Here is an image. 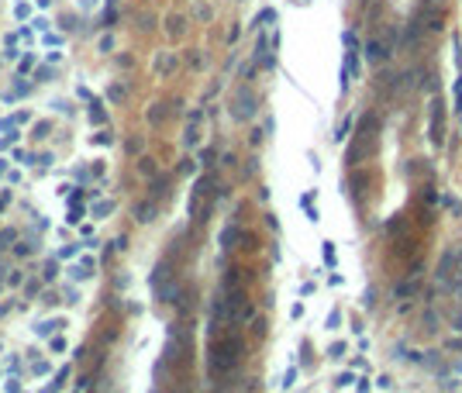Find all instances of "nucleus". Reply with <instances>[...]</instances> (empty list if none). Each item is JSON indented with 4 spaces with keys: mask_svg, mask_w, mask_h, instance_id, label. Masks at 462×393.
<instances>
[{
    "mask_svg": "<svg viewBox=\"0 0 462 393\" xmlns=\"http://www.w3.org/2000/svg\"><path fill=\"white\" fill-rule=\"evenodd\" d=\"M111 211H114V204H111V200H100V204L93 207V214H97V218H104V214H111Z\"/></svg>",
    "mask_w": 462,
    "mask_h": 393,
    "instance_id": "15",
    "label": "nucleus"
},
{
    "mask_svg": "<svg viewBox=\"0 0 462 393\" xmlns=\"http://www.w3.org/2000/svg\"><path fill=\"white\" fill-rule=\"evenodd\" d=\"M152 218H155V204H138V207H135V221L149 225Z\"/></svg>",
    "mask_w": 462,
    "mask_h": 393,
    "instance_id": "9",
    "label": "nucleus"
},
{
    "mask_svg": "<svg viewBox=\"0 0 462 393\" xmlns=\"http://www.w3.org/2000/svg\"><path fill=\"white\" fill-rule=\"evenodd\" d=\"M452 262H456V252H445V259H442V266H438V276H442V280L452 276Z\"/></svg>",
    "mask_w": 462,
    "mask_h": 393,
    "instance_id": "11",
    "label": "nucleus"
},
{
    "mask_svg": "<svg viewBox=\"0 0 462 393\" xmlns=\"http://www.w3.org/2000/svg\"><path fill=\"white\" fill-rule=\"evenodd\" d=\"M31 24H35V28H38V31H49V17H35V21H31Z\"/></svg>",
    "mask_w": 462,
    "mask_h": 393,
    "instance_id": "21",
    "label": "nucleus"
},
{
    "mask_svg": "<svg viewBox=\"0 0 462 393\" xmlns=\"http://www.w3.org/2000/svg\"><path fill=\"white\" fill-rule=\"evenodd\" d=\"M355 76H359V42H355V35H352V31H345V69H342L345 86H348Z\"/></svg>",
    "mask_w": 462,
    "mask_h": 393,
    "instance_id": "3",
    "label": "nucleus"
},
{
    "mask_svg": "<svg viewBox=\"0 0 462 393\" xmlns=\"http://www.w3.org/2000/svg\"><path fill=\"white\" fill-rule=\"evenodd\" d=\"M238 359H241V341L238 338H221L211 348V373L225 376V373H231L238 366Z\"/></svg>",
    "mask_w": 462,
    "mask_h": 393,
    "instance_id": "1",
    "label": "nucleus"
},
{
    "mask_svg": "<svg viewBox=\"0 0 462 393\" xmlns=\"http://www.w3.org/2000/svg\"><path fill=\"white\" fill-rule=\"evenodd\" d=\"M273 21H276V10H262L259 14V24H273Z\"/></svg>",
    "mask_w": 462,
    "mask_h": 393,
    "instance_id": "16",
    "label": "nucleus"
},
{
    "mask_svg": "<svg viewBox=\"0 0 462 393\" xmlns=\"http://www.w3.org/2000/svg\"><path fill=\"white\" fill-rule=\"evenodd\" d=\"M386 56H390V45H386V42H380V38L366 42V59H369V62H383Z\"/></svg>",
    "mask_w": 462,
    "mask_h": 393,
    "instance_id": "7",
    "label": "nucleus"
},
{
    "mask_svg": "<svg viewBox=\"0 0 462 393\" xmlns=\"http://www.w3.org/2000/svg\"><path fill=\"white\" fill-rule=\"evenodd\" d=\"M255 114V93L248 86H238L234 90V100H231V117L234 121H248Z\"/></svg>",
    "mask_w": 462,
    "mask_h": 393,
    "instance_id": "2",
    "label": "nucleus"
},
{
    "mask_svg": "<svg viewBox=\"0 0 462 393\" xmlns=\"http://www.w3.org/2000/svg\"><path fill=\"white\" fill-rule=\"evenodd\" d=\"M204 166H214V149H204V156H200Z\"/></svg>",
    "mask_w": 462,
    "mask_h": 393,
    "instance_id": "20",
    "label": "nucleus"
},
{
    "mask_svg": "<svg viewBox=\"0 0 462 393\" xmlns=\"http://www.w3.org/2000/svg\"><path fill=\"white\" fill-rule=\"evenodd\" d=\"M417 286H421V283H417V276H414V280H407V283H400V286H397V297H400V300H407V297H414V293H417Z\"/></svg>",
    "mask_w": 462,
    "mask_h": 393,
    "instance_id": "10",
    "label": "nucleus"
},
{
    "mask_svg": "<svg viewBox=\"0 0 462 393\" xmlns=\"http://www.w3.org/2000/svg\"><path fill=\"white\" fill-rule=\"evenodd\" d=\"M173 69H176V56H173V52H162V56L155 59V73L166 76V73H173Z\"/></svg>",
    "mask_w": 462,
    "mask_h": 393,
    "instance_id": "8",
    "label": "nucleus"
},
{
    "mask_svg": "<svg viewBox=\"0 0 462 393\" xmlns=\"http://www.w3.org/2000/svg\"><path fill=\"white\" fill-rule=\"evenodd\" d=\"M200 121H204V111H200V107L190 111V117H186V135H183V145H186V149H193V145L200 142Z\"/></svg>",
    "mask_w": 462,
    "mask_h": 393,
    "instance_id": "5",
    "label": "nucleus"
},
{
    "mask_svg": "<svg viewBox=\"0 0 462 393\" xmlns=\"http://www.w3.org/2000/svg\"><path fill=\"white\" fill-rule=\"evenodd\" d=\"M56 328H62V324H59V321H42V324H35V335H42V338H45V335H52Z\"/></svg>",
    "mask_w": 462,
    "mask_h": 393,
    "instance_id": "13",
    "label": "nucleus"
},
{
    "mask_svg": "<svg viewBox=\"0 0 462 393\" xmlns=\"http://www.w3.org/2000/svg\"><path fill=\"white\" fill-rule=\"evenodd\" d=\"M369 135H373V117L362 121V131L355 135V145H352V152H348V162H359V159L366 156V149H369Z\"/></svg>",
    "mask_w": 462,
    "mask_h": 393,
    "instance_id": "4",
    "label": "nucleus"
},
{
    "mask_svg": "<svg viewBox=\"0 0 462 393\" xmlns=\"http://www.w3.org/2000/svg\"><path fill=\"white\" fill-rule=\"evenodd\" d=\"M345 355V345H331V359H342Z\"/></svg>",
    "mask_w": 462,
    "mask_h": 393,
    "instance_id": "23",
    "label": "nucleus"
},
{
    "mask_svg": "<svg viewBox=\"0 0 462 393\" xmlns=\"http://www.w3.org/2000/svg\"><path fill=\"white\" fill-rule=\"evenodd\" d=\"M107 97H111V100H121V97H124V90H121V86H117V83H114V86H111V90H107Z\"/></svg>",
    "mask_w": 462,
    "mask_h": 393,
    "instance_id": "18",
    "label": "nucleus"
},
{
    "mask_svg": "<svg viewBox=\"0 0 462 393\" xmlns=\"http://www.w3.org/2000/svg\"><path fill=\"white\" fill-rule=\"evenodd\" d=\"M7 241H10V231H0V252L7 248Z\"/></svg>",
    "mask_w": 462,
    "mask_h": 393,
    "instance_id": "24",
    "label": "nucleus"
},
{
    "mask_svg": "<svg viewBox=\"0 0 462 393\" xmlns=\"http://www.w3.org/2000/svg\"><path fill=\"white\" fill-rule=\"evenodd\" d=\"M111 49H114V38L104 35V38H100V52H111Z\"/></svg>",
    "mask_w": 462,
    "mask_h": 393,
    "instance_id": "17",
    "label": "nucleus"
},
{
    "mask_svg": "<svg viewBox=\"0 0 462 393\" xmlns=\"http://www.w3.org/2000/svg\"><path fill=\"white\" fill-rule=\"evenodd\" d=\"M183 24H186V21H183L179 14H169V35H183V31H186Z\"/></svg>",
    "mask_w": 462,
    "mask_h": 393,
    "instance_id": "12",
    "label": "nucleus"
},
{
    "mask_svg": "<svg viewBox=\"0 0 462 393\" xmlns=\"http://www.w3.org/2000/svg\"><path fill=\"white\" fill-rule=\"evenodd\" d=\"M90 121H93V124H104V121H107V114L100 111V104H97V100L90 104Z\"/></svg>",
    "mask_w": 462,
    "mask_h": 393,
    "instance_id": "14",
    "label": "nucleus"
},
{
    "mask_svg": "<svg viewBox=\"0 0 462 393\" xmlns=\"http://www.w3.org/2000/svg\"><path fill=\"white\" fill-rule=\"evenodd\" d=\"M49 135V121H42V124H35V138H45Z\"/></svg>",
    "mask_w": 462,
    "mask_h": 393,
    "instance_id": "19",
    "label": "nucleus"
},
{
    "mask_svg": "<svg viewBox=\"0 0 462 393\" xmlns=\"http://www.w3.org/2000/svg\"><path fill=\"white\" fill-rule=\"evenodd\" d=\"M376 387H380V390H390V387H393V380H390V376H380V380H376Z\"/></svg>",
    "mask_w": 462,
    "mask_h": 393,
    "instance_id": "22",
    "label": "nucleus"
},
{
    "mask_svg": "<svg viewBox=\"0 0 462 393\" xmlns=\"http://www.w3.org/2000/svg\"><path fill=\"white\" fill-rule=\"evenodd\" d=\"M431 142L435 145L445 142V111H442V104H431Z\"/></svg>",
    "mask_w": 462,
    "mask_h": 393,
    "instance_id": "6",
    "label": "nucleus"
}]
</instances>
